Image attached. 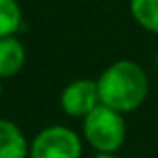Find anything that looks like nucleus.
<instances>
[{
  "instance_id": "obj_11",
  "label": "nucleus",
  "mask_w": 158,
  "mask_h": 158,
  "mask_svg": "<svg viewBox=\"0 0 158 158\" xmlns=\"http://www.w3.org/2000/svg\"><path fill=\"white\" fill-rule=\"evenodd\" d=\"M0 95H2V82H0Z\"/></svg>"
},
{
  "instance_id": "obj_3",
  "label": "nucleus",
  "mask_w": 158,
  "mask_h": 158,
  "mask_svg": "<svg viewBox=\"0 0 158 158\" xmlns=\"http://www.w3.org/2000/svg\"><path fill=\"white\" fill-rule=\"evenodd\" d=\"M82 141L63 125L43 128L30 145V158H80Z\"/></svg>"
},
{
  "instance_id": "obj_7",
  "label": "nucleus",
  "mask_w": 158,
  "mask_h": 158,
  "mask_svg": "<svg viewBox=\"0 0 158 158\" xmlns=\"http://www.w3.org/2000/svg\"><path fill=\"white\" fill-rule=\"evenodd\" d=\"M128 10L143 30L158 35V0H130Z\"/></svg>"
},
{
  "instance_id": "obj_6",
  "label": "nucleus",
  "mask_w": 158,
  "mask_h": 158,
  "mask_svg": "<svg viewBox=\"0 0 158 158\" xmlns=\"http://www.w3.org/2000/svg\"><path fill=\"white\" fill-rule=\"evenodd\" d=\"M24 47L13 35L0 37V78L15 76L24 65Z\"/></svg>"
},
{
  "instance_id": "obj_9",
  "label": "nucleus",
  "mask_w": 158,
  "mask_h": 158,
  "mask_svg": "<svg viewBox=\"0 0 158 158\" xmlns=\"http://www.w3.org/2000/svg\"><path fill=\"white\" fill-rule=\"evenodd\" d=\"M93 158H119L117 154H108V152H97V156Z\"/></svg>"
},
{
  "instance_id": "obj_2",
  "label": "nucleus",
  "mask_w": 158,
  "mask_h": 158,
  "mask_svg": "<svg viewBox=\"0 0 158 158\" xmlns=\"http://www.w3.org/2000/svg\"><path fill=\"white\" fill-rule=\"evenodd\" d=\"M84 138L97 152L115 154L127 138V123L123 114L99 104L84 117Z\"/></svg>"
},
{
  "instance_id": "obj_1",
  "label": "nucleus",
  "mask_w": 158,
  "mask_h": 158,
  "mask_svg": "<svg viewBox=\"0 0 158 158\" xmlns=\"http://www.w3.org/2000/svg\"><path fill=\"white\" fill-rule=\"evenodd\" d=\"M101 104L128 114L143 104L149 95V78L145 69L132 60H119L108 65L97 80Z\"/></svg>"
},
{
  "instance_id": "obj_8",
  "label": "nucleus",
  "mask_w": 158,
  "mask_h": 158,
  "mask_svg": "<svg viewBox=\"0 0 158 158\" xmlns=\"http://www.w3.org/2000/svg\"><path fill=\"white\" fill-rule=\"evenodd\" d=\"M23 13L17 0H0V37H10L19 32Z\"/></svg>"
},
{
  "instance_id": "obj_10",
  "label": "nucleus",
  "mask_w": 158,
  "mask_h": 158,
  "mask_svg": "<svg viewBox=\"0 0 158 158\" xmlns=\"http://www.w3.org/2000/svg\"><path fill=\"white\" fill-rule=\"evenodd\" d=\"M154 65H156V71H158V48H156V56H154Z\"/></svg>"
},
{
  "instance_id": "obj_5",
  "label": "nucleus",
  "mask_w": 158,
  "mask_h": 158,
  "mask_svg": "<svg viewBox=\"0 0 158 158\" xmlns=\"http://www.w3.org/2000/svg\"><path fill=\"white\" fill-rule=\"evenodd\" d=\"M28 141L21 128L8 119H0V158H26Z\"/></svg>"
},
{
  "instance_id": "obj_4",
  "label": "nucleus",
  "mask_w": 158,
  "mask_h": 158,
  "mask_svg": "<svg viewBox=\"0 0 158 158\" xmlns=\"http://www.w3.org/2000/svg\"><path fill=\"white\" fill-rule=\"evenodd\" d=\"M61 108L71 117H86L101 104L97 80L91 78H78L73 80L60 97Z\"/></svg>"
}]
</instances>
